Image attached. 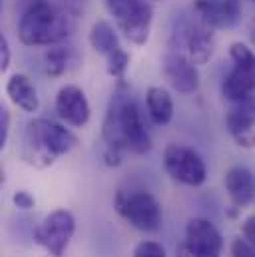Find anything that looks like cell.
Segmentation results:
<instances>
[{"label": "cell", "instance_id": "obj_6", "mask_svg": "<svg viewBox=\"0 0 255 257\" xmlns=\"http://www.w3.org/2000/svg\"><path fill=\"white\" fill-rule=\"evenodd\" d=\"M231 72L223 82V96L229 102H239L255 94V54L241 42L231 44Z\"/></svg>", "mask_w": 255, "mask_h": 257}, {"label": "cell", "instance_id": "obj_18", "mask_svg": "<svg viewBox=\"0 0 255 257\" xmlns=\"http://www.w3.org/2000/svg\"><path fill=\"white\" fill-rule=\"evenodd\" d=\"M90 46L98 54H102L106 60L124 50L120 46V40H118L114 28L108 22H104V20H100V22H96L92 26V30H90Z\"/></svg>", "mask_w": 255, "mask_h": 257}, {"label": "cell", "instance_id": "obj_14", "mask_svg": "<svg viewBox=\"0 0 255 257\" xmlns=\"http://www.w3.org/2000/svg\"><path fill=\"white\" fill-rule=\"evenodd\" d=\"M225 190L237 207H243L255 199V176L245 166H233L225 174Z\"/></svg>", "mask_w": 255, "mask_h": 257}, {"label": "cell", "instance_id": "obj_9", "mask_svg": "<svg viewBox=\"0 0 255 257\" xmlns=\"http://www.w3.org/2000/svg\"><path fill=\"white\" fill-rule=\"evenodd\" d=\"M184 251L190 257H221L223 237L209 219L193 217L186 225Z\"/></svg>", "mask_w": 255, "mask_h": 257}, {"label": "cell", "instance_id": "obj_17", "mask_svg": "<svg viewBox=\"0 0 255 257\" xmlns=\"http://www.w3.org/2000/svg\"><path fill=\"white\" fill-rule=\"evenodd\" d=\"M146 104H148L150 118L158 126H168L172 122V118H174V102H172V96L168 94V90H164L160 86L148 88Z\"/></svg>", "mask_w": 255, "mask_h": 257}, {"label": "cell", "instance_id": "obj_27", "mask_svg": "<svg viewBox=\"0 0 255 257\" xmlns=\"http://www.w3.org/2000/svg\"><path fill=\"white\" fill-rule=\"evenodd\" d=\"M48 257H64V255H48Z\"/></svg>", "mask_w": 255, "mask_h": 257}, {"label": "cell", "instance_id": "obj_19", "mask_svg": "<svg viewBox=\"0 0 255 257\" xmlns=\"http://www.w3.org/2000/svg\"><path fill=\"white\" fill-rule=\"evenodd\" d=\"M70 64V52L66 48H52L46 52L44 56V68H46V74L56 78V76H62L64 72L68 70Z\"/></svg>", "mask_w": 255, "mask_h": 257}, {"label": "cell", "instance_id": "obj_10", "mask_svg": "<svg viewBox=\"0 0 255 257\" xmlns=\"http://www.w3.org/2000/svg\"><path fill=\"white\" fill-rule=\"evenodd\" d=\"M176 40H178V50L180 54H184L186 58H190L193 64H205L213 50H215V38L213 32L207 24H182L180 30L176 32Z\"/></svg>", "mask_w": 255, "mask_h": 257}, {"label": "cell", "instance_id": "obj_4", "mask_svg": "<svg viewBox=\"0 0 255 257\" xmlns=\"http://www.w3.org/2000/svg\"><path fill=\"white\" fill-rule=\"evenodd\" d=\"M106 6L114 16L118 30L132 44L144 46L148 42L154 8L146 0H106Z\"/></svg>", "mask_w": 255, "mask_h": 257}, {"label": "cell", "instance_id": "obj_15", "mask_svg": "<svg viewBox=\"0 0 255 257\" xmlns=\"http://www.w3.org/2000/svg\"><path fill=\"white\" fill-rule=\"evenodd\" d=\"M6 96L10 98V102L14 106H18L24 112H36L40 102H38V94L36 88L32 84V80L26 74H12L6 82Z\"/></svg>", "mask_w": 255, "mask_h": 257}, {"label": "cell", "instance_id": "obj_12", "mask_svg": "<svg viewBox=\"0 0 255 257\" xmlns=\"http://www.w3.org/2000/svg\"><path fill=\"white\" fill-rule=\"evenodd\" d=\"M56 112L66 124L74 128H84L90 120V104L82 88L66 84L56 96Z\"/></svg>", "mask_w": 255, "mask_h": 257}, {"label": "cell", "instance_id": "obj_25", "mask_svg": "<svg viewBox=\"0 0 255 257\" xmlns=\"http://www.w3.org/2000/svg\"><path fill=\"white\" fill-rule=\"evenodd\" d=\"M241 233H243L245 239H249L255 245V215H249V217L243 219V223H241Z\"/></svg>", "mask_w": 255, "mask_h": 257}, {"label": "cell", "instance_id": "obj_8", "mask_svg": "<svg viewBox=\"0 0 255 257\" xmlns=\"http://www.w3.org/2000/svg\"><path fill=\"white\" fill-rule=\"evenodd\" d=\"M76 231V219L68 209H54L34 229V239L50 255H64Z\"/></svg>", "mask_w": 255, "mask_h": 257}, {"label": "cell", "instance_id": "obj_16", "mask_svg": "<svg viewBox=\"0 0 255 257\" xmlns=\"http://www.w3.org/2000/svg\"><path fill=\"white\" fill-rule=\"evenodd\" d=\"M225 126L229 136L233 138V142L245 150L255 148V120L249 118L247 114L239 112L237 108H231L225 116Z\"/></svg>", "mask_w": 255, "mask_h": 257}, {"label": "cell", "instance_id": "obj_22", "mask_svg": "<svg viewBox=\"0 0 255 257\" xmlns=\"http://www.w3.org/2000/svg\"><path fill=\"white\" fill-rule=\"evenodd\" d=\"M8 132H10V112L6 106H0V148L6 146Z\"/></svg>", "mask_w": 255, "mask_h": 257}, {"label": "cell", "instance_id": "obj_3", "mask_svg": "<svg viewBox=\"0 0 255 257\" xmlns=\"http://www.w3.org/2000/svg\"><path fill=\"white\" fill-rule=\"evenodd\" d=\"M76 146L78 138L70 130L58 122L40 118L26 126L22 158L34 168H48Z\"/></svg>", "mask_w": 255, "mask_h": 257}, {"label": "cell", "instance_id": "obj_20", "mask_svg": "<svg viewBox=\"0 0 255 257\" xmlns=\"http://www.w3.org/2000/svg\"><path fill=\"white\" fill-rule=\"evenodd\" d=\"M132 257H166V249L158 241H142L136 245Z\"/></svg>", "mask_w": 255, "mask_h": 257}, {"label": "cell", "instance_id": "obj_21", "mask_svg": "<svg viewBox=\"0 0 255 257\" xmlns=\"http://www.w3.org/2000/svg\"><path fill=\"white\" fill-rule=\"evenodd\" d=\"M231 257H255V245L245 237H235L231 241Z\"/></svg>", "mask_w": 255, "mask_h": 257}, {"label": "cell", "instance_id": "obj_7", "mask_svg": "<svg viewBox=\"0 0 255 257\" xmlns=\"http://www.w3.org/2000/svg\"><path fill=\"white\" fill-rule=\"evenodd\" d=\"M164 166L166 172L180 184L197 188L207 178V168L201 156L182 144H168L164 150Z\"/></svg>", "mask_w": 255, "mask_h": 257}, {"label": "cell", "instance_id": "obj_11", "mask_svg": "<svg viewBox=\"0 0 255 257\" xmlns=\"http://www.w3.org/2000/svg\"><path fill=\"white\" fill-rule=\"evenodd\" d=\"M193 10L209 28H233L241 20L239 0H195Z\"/></svg>", "mask_w": 255, "mask_h": 257}, {"label": "cell", "instance_id": "obj_29", "mask_svg": "<svg viewBox=\"0 0 255 257\" xmlns=\"http://www.w3.org/2000/svg\"><path fill=\"white\" fill-rule=\"evenodd\" d=\"M253 2H255V0H253Z\"/></svg>", "mask_w": 255, "mask_h": 257}, {"label": "cell", "instance_id": "obj_26", "mask_svg": "<svg viewBox=\"0 0 255 257\" xmlns=\"http://www.w3.org/2000/svg\"><path fill=\"white\" fill-rule=\"evenodd\" d=\"M249 38H251V42L255 44V24L251 26V32H249Z\"/></svg>", "mask_w": 255, "mask_h": 257}, {"label": "cell", "instance_id": "obj_23", "mask_svg": "<svg viewBox=\"0 0 255 257\" xmlns=\"http://www.w3.org/2000/svg\"><path fill=\"white\" fill-rule=\"evenodd\" d=\"M12 201H14V205L20 207V209H32L34 203H36V199L28 192H16L12 195Z\"/></svg>", "mask_w": 255, "mask_h": 257}, {"label": "cell", "instance_id": "obj_1", "mask_svg": "<svg viewBox=\"0 0 255 257\" xmlns=\"http://www.w3.org/2000/svg\"><path fill=\"white\" fill-rule=\"evenodd\" d=\"M102 136L106 142L104 158L108 166H118L122 162L124 150H130L134 154H146L152 150V140L144 126L140 108L136 100L128 96L122 80L106 112Z\"/></svg>", "mask_w": 255, "mask_h": 257}, {"label": "cell", "instance_id": "obj_2", "mask_svg": "<svg viewBox=\"0 0 255 257\" xmlns=\"http://www.w3.org/2000/svg\"><path fill=\"white\" fill-rule=\"evenodd\" d=\"M68 14L46 0H30L18 22V38L26 46H52L72 34Z\"/></svg>", "mask_w": 255, "mask_h": 257}, {"label": "cell", "instance_id": "obj_5", "mask_svg": "<svg viewBox=\"0 0 255 257\" xmlns=\"http://www.w3.org/2000/svg\"><path fill=\"white\" fill-rule=\"evenodd\" d=\"M114 205L116 211L138 231H158L164 223L162 205L150 192H120Z\"/></svg>", "mask_w": 255, "mask_h": 257}, {"label": "cell", "instance_id": "obj_13", "mask_svg": "<svg viewBox=\"0 0 255 257\" xmlns=\"http://www.w3.org/2000/svg\"><path fill=\"white\" fill-rule=\"evenodd\" d=\"M164 76L170 86L182 94H193L199 88L197 68L180 52H170L164 56Z\"/></svg>", "mask_w": 255, "mask_h": 257}, {"label": "cell", "instance_id": "obj_24", "mask_svg": "<svg viewBox=\"0 0 255 257\" xmlns=\"http://www.w3.org/2000/svg\"><path fill=\"white\" fill-rule=\"evenodd\" d=\"M10 66V48H8V40L4 36H0V70L6 72Z\"/></svg>", "mask_w": 255, "mask_h": 257}, {"label": "cell", "instance_id": "obj_28", "mask_svg": "<svg viewBox=\"0 0 255 257\" xmlns=\"http://www.w3.org/2000/svg\"><path fill=\"white\" fill-rule=\"evenodd\" d=\"M182 257H190V255H188V253H186V255H182Z\"/></svg>", "mask_w": 255, "mask_h": 257}]
</instances>
